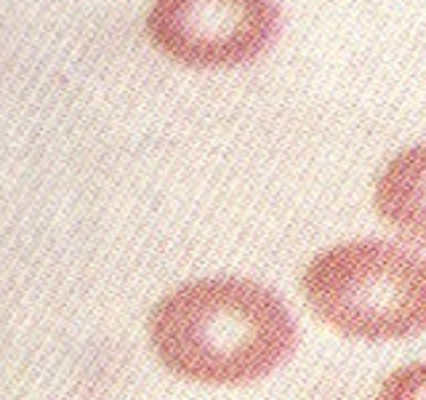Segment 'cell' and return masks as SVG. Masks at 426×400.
Segmentation results:
<instances>
[{"mask_svg": "<svg viewBox=\"0 0 426 400\" xmlns=\"http://www.w3.org/2000/svg\"><path fill=\"white\" fill-rule=\"evenodd\" d=\"M150 333L173 374L213 387L269 376L299 342L283 299L245 278H205L176 288L157 304Z\"/></svg>", "mask_w": 426, "mask_h": 400, "instance_id": "obj_1", "label": "cell"}, {"mask_svg": "<svg viewBox=\"0 0 426 400\" xmlns=\"http://www.w3.org/2000/svg\"><path fill=\"white\" fill-rule=\"evenodd\" d=\"M301 291L325 326L362 342L426 331V256L387 241H349L309 261Z\"/></svg>", "mask_w": 426, "mask_h": 400, "instance_id": "obj_2", "label": "cell"}, {"mask_svg": "<svg viewBox=\"0 0 426 400\" xmlns=\"http://www.w3.org/2000/svg\"><path fill=\"white\" fill-rule=\"evenodd\" d=\"M147 35L179 64L238 67L280 35V6L277 0H152Z\"/></svg>", "mask_w": 426, "mask_h": 400, "instance_id": "obj_3", "label": "cell"}, {"mask_svg": "<svg viewBox=\"0 0 426 400\" xmlns=\"http://www.w3.org/2000/svg\"><path fill=\"white\" fill-rule=\"evenodd\" d=\"M378 216L410 241L426 243V144L389 160L375 182Z\"/></svg>", "mask_w": 426, "mask_h": 400, "instance_id": "obj_4", "label": "cell"}, {"mask_svg": "<svg viewBox=\"0 0 426 400\" xmlns=\"http://www.w3.org/2000/svg\"><path fill=\"white\" fill-rule=\"evenodd\" d=\"M375 400H426V360L392 371L384 379Z\"/></svg>", "mask_w": 426, "mask_h": 400, "instance_id": "obj_5", "label": "cell"}]
</instances>
